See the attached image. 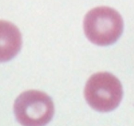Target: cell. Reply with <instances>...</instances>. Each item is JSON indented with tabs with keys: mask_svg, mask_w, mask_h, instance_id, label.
<instances>
[{
	"mask_svg": "<svg viewBox=\"0 0 134 126\" xmlns=\"http://www.w3.org/2000/svg\"><path fill=\"white\" fill-rule=\"evenodd\" d=\"M14 113L22 126H44L53 117L54 106L51 98L45 93L29 90L16 98Z\"/></svg>",
	"mask_w": 134,
	"mask_h": 126,
	"instance_id": "obj_3",
	"label": "cell"
},
{
	"mask_svg": "<svg viewBox=\"0 0 134 126\" xmlns=\"http://www.w3.org/2000/svg\"><path fill=\"white\" fill-rule=\"evenodd\" d=\"M21 47L22 35L18 27L10 22L0 20V62L12 60Z\"/></svg>",
	"mask_w": 134,
	"mask_h": 126,
	"instance_id": "obj_4",
	"label": "cell"
},
{
	"mask_svg": "<svg viewBox=\"0 0 134 126\" xmlns=\"http://www.w3.org/2000/svg\"><path fill=\"white\" fill-rule=\"evenodd\" d=\"M84 31L93 44L108 46L121 36L124 22L120 13L109 7L102 6L91 9L84 19Z\"/></svg>",
	"mask_w": 134,
	"mask_h": 126,
	"instance_id": "obj_1",
	"label": "cell"
},
{
	"mask_svg": "<svg viewBox=\"0 0 134 126\" xmlns=\"http://www.w3.org/2000/svg\"><path fill=\"white\" fill-rule=\"evenodd\" d=\"M85 97L88 104L94 110L109 112L115 109L121 102L122 86L120 81L111 73H96L86 82Z\"/></svg>",
	"mask_w": 134,
	"mask_h": 126,
	"instance_id": "obj_2",
	"label": "cell"
}]
</instances>
